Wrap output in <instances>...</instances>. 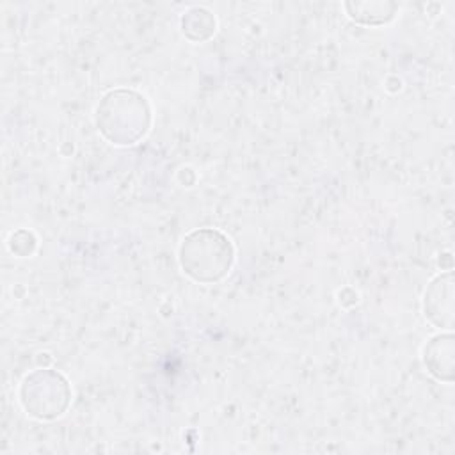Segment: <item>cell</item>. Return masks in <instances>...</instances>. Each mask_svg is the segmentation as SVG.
I'll return each instance as SVG.
<instances>
[{
    "label": "cell",
    "mask_w": 455,
    "mask_h": 455,
    "mask_svg": "<svg viewBox=\"0 0 455 455\" xmlns=\"http://www.w3.org/2000/svg\"><path fill=\"white\" fill-rule=\"evenodd\" d=\"M423 311L435 327L448 331L453 327V274L450 270L430 281L423 299Z\"/></svg>",
    "instance_id": "cell-4"
},
{
    "label": "cell",
    "mask_w": 455,
    "mask_h": 455,
    "mask_svg": "<svg viewBox=\"0 0 455 455\" xmlns=\"http://www.w3.org/2000/svg\"><path fill=\"white\" fill-rule=\"evenodd\" d=\"M20 403L36 419L60 418L71 403V387L66 377L50 368H37L23 377Z\"/></svg>",
    "instance_id": "cell-3"
},
{
    "label": "cell",
    "mask_w": 455,
    "mask_h": 455,
    "mask_svg": "<svg viewBox=\"0 0 455 455\" xmlns=\"http://www.w3.org/2000/svg\"><path fill=\"white\" fill-rule=\"evenodd\" d=\"M178 254L183 272L190 279L204 284L224 279L235 263L231 240L213 228L190 231L183 238Z\"/></svg>",
    "instance_id": "cell-2"
},
{
    "label": "cell",
    "mask_w": 455,
    "mask_h": 455,
    "mask_svg": "<svg viewBox=\"0 0 455 455\" xmlns=\"http://www.w3.org/2000/svg\"><path fill=\"white\" fill-rule=\"evenodd\" d=\"M96 126L116 146L135 144L151 126V107L133 89L108 91L96 107Z\"/></svg>",
    "instance_id": "cell-1"
},
{
    "label": "cell",
    "mask_w": 455,
    "mask_h": 455,
    "mask_svg": "<svg viewBox=\"0 0 455 455\" xmlns=\"http://www.w3.org/2000/svg\"><path fill=\"white\" fill-rule=\"evenodd\" d=\"M345 9L357 23L380 25L395 16L398 5L393 2H347Z\"/></svg>",
    "instance_id": "cell-6"
},
{
    "label": "cell",
    "mask_w": 455,
    "mask_h": 455,
    "mask_svg": "<svg viewBox=\"0 0 455 455\" xmlns=\"http://www.w3.org/2000/svg\"><path fill=\"white\" fill-rule=\"evenodd\" d=\"M181 30L190 41H204L215 32V18L203 7H192L181 16Z\"/></svg>",
    "instance_id": "cell-7"
},
{
    "label": "cell",
    "mask_w": 455,
    "mask_h": 455,
    "mask_svg": "<svg viewBox=\"0 0 455 455\" xmlns=\"http://www.w3.org/2000/svg\"><path fill=\"white\" fill-rule=\"evenodd\" d=\"M427 371L443 382L453 380V334L444 332L430 338L423 348Z\"/></svg>",
    "instance_id": "cell-5"
}]
</instances>
